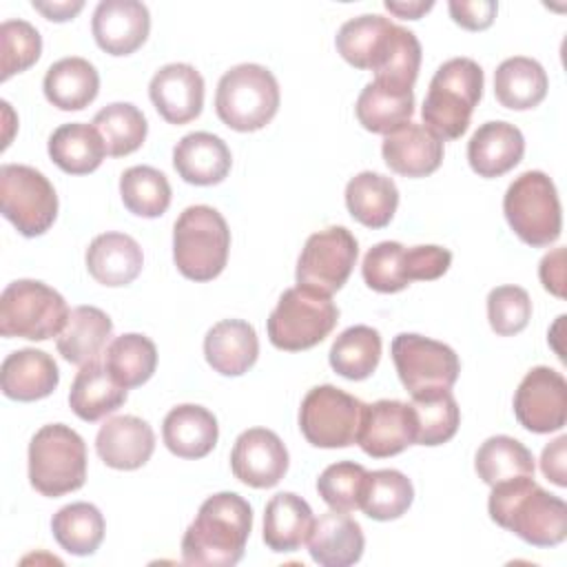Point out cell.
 <instances>
[{
	"label": "cell",
	"instance_id": "ab89813d",
	"mask_svg": "<svg viewBox=\"0 0 567 567\" xmlns=\"http://www.w3.org/2000/svg\"><path fill=\"white\" fill-rule=\"evenodd\" d=\"M474 467L485 485H498L518 476H534L532 452L514 436H489L476 452Z\"/></svg>",
	"mask_w": 567,
	"mask_h": 567
},
{
	"label": "cell",
	"instance_id": "277c9868",
	"mask_svg": "<svg viewBox=\"0 0 567 567\" xmlns=\"http://www.w3.org/2000/svg\"><path fill=\"white\" fill-rule=\"evenodd\" d=\"M230 230L219 210L195 204L182 210L173 226V259L193 281H210L226 268Z\"/></svg>",
	"mask_w": 567,
	"mask_h": 567
},
{
	"label": "cell",
	"instance_id": "e575fe53",
	"mask_svg": "<svg viewBox=\"0 0 567 567\" xmlns=\"http://www.w3.org/2000/svg\"><path fill=\"white\" fill-rule=\"evenodd\" d=\"M346 206L350 215L368 228H385L399 206V188L392 177L363 171L346 186Z\"/></svg>",
	"mask_w": 567,
	"mask_h": 567
},
{
	"label": "cell",
	"instance_id": "f35d334b",
	"mask_svg": "<svg viewBox=\"0 0 567 567\" xmlns=\"http://www.w3.org/2000/svg\"><path fill=\"white\" fill-rule=\"evenodd\" d=\"M51 532L64 551L91 556L104 538V516L91 503H71L53 514Z\"/></svg>",
	"mask_w": 567,
	"mask_h": 567
},
{
	"label": "cell",
	"instance_id": "d6986e66",
	"mask_svg": "<svg viewBox=\"0 0 567 567\" xmlns=\"http://www.w3.org/2000/svg\"><path fill=\"white\" fill-rule=\"evenodd\" d=\"M383 159L390 171L403 177L432 175L443 162V142L423 124L405 122L383 137Z\"/></svg>",
	"mask_w": 567,
	"mask_h": 567
},
{
	"label": "cell",
	"instance_id": "4316f807",
	"mask_svg": "<svg viewBox=\"0 0 567 567\" xmlns=\"http://www.w3.org/2000/svg\"><path fill=\"white\" fill-rule=\"evenodd\" d=\"M396 27L399 24L390 22L379 13H365V16L352 18L341 24L334 38L337 51L354 69L374 71L383 62L394 40Z\"/></svg>",
	"mask_w": 567,
	"mask_h": 567
},
{
	"label": "cell",
	"instance_id": "9c48e42d",
	"mask_svg": "<svg viewBox=\"0 0 567 567\" xmlns=\"http://www.w3.org/2000/svg\"><path fill=\"white\" fill-rule=\"evenodd\" d=\"M339 321V308L326 295L295 286L284 290L268 317V339L275 348L299 352L321 343Z\"/></svg>",
	"mask_w": 567,
	"mask_h": 567
},
{
	"label": "cell",
	"instance_id": "9f6ffc18",
	"mask_svg": "<svg viewBox=\"0 0 567 567\" xmlns=\"http://www.w3.org/2000/svg\"><path fill=\"white\" fill-rule=\"evenodd\" d=\"M434 7L432 0L427 2H421V0H414V2H392L388 0L385 2V9L399 18H405V20H419L425 11H430Z\"/></svg>",
	"mask_w": 567,
	"mask_h": 567
},
{
	"label": "cell",
	"instance_id": "8992f818",
	"mask_svg": "<svg viewBox=\"0 0 567 567\" xmlns=\"http://www.w3.org/2000/svg\"><path fill=\"white\" fill-rule=\"evenodd\" d=\"M279 84L261 64H237L228 69L215 93L217 117L233 131L250 133L264 128L279 109Z\"/></svg>",
	"mask_w": 567,
	"mask_h": 567
},
{
	"label": "cell",
	"instance_id": "2e32d148",
	"mask_svg": "<svg viewBox=\"0 0 567 567\" xmlns=\"http://www.w3.org/2000/svg\"><path fill=\"white\" fill-rule=\"evenodd\" d=\"M230 470L248 487H275L288 472V450L272 430L250 427L233 445Z\"/></svg>",
	"mask_w": 567,
	"mask_h": 567
},
{
	"label": "cell",
	"instance_id": "7bdbcfd3",
	"mask_svg": "<svg viewBox=\"0 0 567 567\" xmlns=\"http://www.w3.org/2000/svg\"><path fill=\"white\" fill-rule=\"evenodd\" d=\"M412 410L416 419V441L419 445H443L447 443L461 423V410L450 390H434L412 396Z\"/></svg>",
	"mask_w": 567,
	"mask_h": 567
},
{
	"label": "cell",
	"instance_id": "5bb4252c",
	"mask_svg": "<svg viewBox=\"0 0 567 567\" xmlns=\"http://www.w3.org/2000/svg\"><path fill=\"white\" fill-rule=\"evenodd\" d=\"M516 421L534 432L549 434L567 421V383L560 372L547 365L532 368L514 394Z\"/></svg>",
	"mask_w": 567,
	"mask_h": 567
},
{
	"label": "cell",
	"instance_id": "4fadbf2b",
	"mask_svg": "<svg viewBox=\"0 0 567 567\" xmlns=\"http://www.w3.org/2000/svg\"><path fill=\"white\" fill-rule=\"evenodd\" d=\"M357 257L359 244L348 228L330 226L312 233L297 261V286L330 297L343 288Z\"/></svg>",
	"mask_w": 567,
	"mask_h": 567
},
{
	"label": "cell",
	"instance_id": "ee69618b",
	"mask_svg": "<svg viewBox=\"0 0 567 567\" xmlns=\"http://www.w3.org/2000/svg\"><path fill=\"white\" fill-rule=\"evenodd\" d=\"M120 195L128 213L137 217H159L171 206V184L153 166H131L120 177Z\"/></svg>",
	"mask_w": 567,
	"mask_h": 567
},
{
	"label": "cell",
	"instance_id": "3957f363",
	"mask_svg": "<svg viewBox=\"0 0 567 567\" xmlns=\"http://www.w3.org/2000/svg\"><path fill=\"white\" fill-rule=\"evenodd\" d=\"M483 69L472 58L443 62L423 100L421 117L425 128L441 142L458 140L467 131L472 111L483 95Z\"/></svg>",
	"mask_w": 567,
	"mask_h": 567
},
{
	"label": "cell",
	"instance_id": "f1b7e54d",
	"mask_svg": "<svg viewBox=\"0 0 567 567\" xmlns=\"http://www.w3.org/2000/svg\"><path fill=\"white\" fill-rule=\"evenodd\" d=\"M111 332L113 321L104 310L95 306H78L69 312L66 326L58 334L55 346L64 361L82 368L97 361V357L106 350Z\"/></svg>",
	"mask_w": 567,
	"mask_h": 567
},
{
	"label": "cell",
	"instance_id": "b9f144b4",
	"mask_svg": "<svg viewBox=\"0 0 567 567\" xmlns=\"http://www.w3.org/2000/svg\"><path fill=\"white\" fill-rule=\"evenodd\" d=\"M93 126L97 128L106 155L111 157H124L133 151H137L146 140V117L144 113L128 102H113L95 113Z\"/></svg>",
	"mask_w": 567,
	"mask_h": 567
},
{
	"label": "cell",
	"instance_id": "83f0119b",
	"mask_svg": "<svg viewBox=\"0 0 567 567\" xmlns=\"http://www.w3.org/2000/svg\"><path fill=\"white\" fill-rule=\"evenodd\" d=\"M219 427L210 410L184 403L164 416V445L179 458H204L217 445Z\"/></svg>",
	"mask_w": 567,
	"mask_h": 567
},
{
	"label": "cell",
	"instance_id": "6da1fadb",
	"mask_svg": "<svg viewBox=\"0 0 567 567\" xmlns=\"http://www.w3.org/2000/svg\"><path fill=\"white\" fill-rule=\"evenodd\" d=\"M252 529V509L235 492L208 496L182 538L186 565L233 567L241 560Z\"/></svg>",
	"mask_w": 567,
	"mask_h": 567
},
{
	"label": "cell",
	"instance_id": "8fae6325",
	"mask_svg": "<svg viewBox=\"0 0 567 567\" xmlns=\"http://www.w3.org/2000/svg\"><path fill=\"white\" fill-rule=\"evenodd\" d=\"M361 410L363 403L357 396L334 385H317L299 408L301 434L315 447H348L357 443Z\"/></svg>",
	"mask_w": 567,
	"mask_h": 567
},
{
	"label": "cell",
	"instance_id": "7402d4cb",
	"mask_svg": "<svg viewBox=\"0 0 567 567\" xmlns=\"http://www.w3.org/2000/svg\"><path fill=\"white\" fill-rule=\"evenodd\" d=\"M173 166L184 182L195 186H213L224 182L230 173L233 155L221 137L206 131H195L175 144Z\"/></svg>",
	"mask_w": 567,
	"mask_h": 567
},
{
	"label": "cell",
	"instance_id": "681fc988",
	"mask_svg": "<svg viewBox=\"0 0 567 567\" xmlns=\"http://www.w3.org/2000/svg\"><path fill=\"white\" fill-rule=\"evenodd\" d=\"M532 299L520 286H498L487 295V319L498 337H512L527 328Z\"/></svg>",
	"mask_w": 567,
	"mask_h": 567
},
{
	"label": "cell",
	"instance_id": "db71d44e",
	"mask_svg": "<svg viewBox=\"0 0 567 567\" xmlns=\"http://www.w3.org/2000/svg\"><path fill=\"white\" fill-rule=\"evenodd\" d=\"M565 445H567V436H558L556 441H551L540 456V470L543 474L558 487L567 485V474H565Z\"/></svg>",
	"mask_w": 567,
	"mask_h": 567
},
{
	"label": "cell",
	"instance_id": "816d5d0a",
	"mask_svg": "<svg viewBox=\"0 0 567 567\" xmlns=\"http://www.w3.org/2000/svg\"><path fill=\"white\" fill-rule=\"evenodd\" d=\"M447 9H450L452 20L458 27H463L467 31H483L494 22L498 4L494 0H474V2L452 0L447 4Z\"/></svg>",
	"mask_w": 567,
	"mask_h": 567
},
{
	"label": "cell",
	"instance_id": "f5cc1de1",
	"mask_svg": "<svg viewBox=\"0 0 567 567\" xmlns=\"http://www.w3.org/2000/svg\"><path fill=\"white\" fill-rule=\"evenodd\" d=\"M538 277L547 292L565 297V248H556L540 259Z\"/></svg>",
	"mask_w": 567,
	"mask_h": 567
},
{
	"label": "cell",
	"instance_id": "ba28073f",
	"mask_svg": "<svg viewBox=\"0 0 567 567\" xmlns=\"http://www.w3.org/2000/svg\"><path fill=\"white\" fill-rule=\"evenodd\" d=\"M64 297L35 279L11 281L0 297V334L29 341L58 337L69 319Z\"/></svg>",
	"mask_w": 567,
	"mask_h": 567
},
{
	"label": "cell",
	"instance_id": "e0dca14e",
	"mask_svg": "<svg viewBox=\"0 0 567 567\" xmlns=\"http://www.w3.org/2000/svg\"><path fill=\"white\" fill-rule=\"evenodd\" d=\"M91 31L109 55H131L146 42L151 16L137 0H102L93 11Z\"/></svg>",
	"mask_w": 567,
	"mask_h": 567
},
{
	"label": "cell",
	"instance_id": "74e56055",
	"mask_svg": "<svg viewBox=\"0 0 567 567\" xmlns=\"http://www.w3.org/2000/svg\"><path fill=\"white\" fill-rule=\"evenodd\" d=\"M328 359L343 379L363 381L379 365L381 334L370 326H350L334 339Z\"/></svg>",
	"mask_w": 567,
	"mask_h": 567
},
{
	"label": "cell",
	"instance_id": "52a82bcc",
	"mask_svg": "<svg viewBox=\"0 0 567 567\" xmlns=\"http://www.w3.org/2000/svg\"><path fill=\"white\" fill-rule=\"evenodd\" d=\"M503 213L516 237L532 248H545L560 237V199L543 171H525L507 186Z\"/></svg>",
	"mask_w": 567,
	"mask_h": 567
},
{
	"label": "cell",
	"instance_id": "7dc6e473",
	"mask_svg": "<svg viewBox=\"0 0 567 567\" xmlns=\"http://www.w3.org/2000/svg\"><path fill=\"white\" fill-rule=\"evenodd\" d=\"M42 53V38L27 20H4L0 27V58L2 82L16 73L27 71Z\"/></svg>",
	"mask_w": 567,
	"mask_h": 567
},
{
	"label": "cell",
	"instance_id": "4dcf8cb0",
	"mask_svg": "<svg viewBox=\"0 0 567 567\" xmlns=\"http://www.w3.org/2000/svg\"><path fill=\"white\" fill-rule=\"evenodd\" d=\"M126 401V388H122L109 368L100 361H91L80 368L71 383L69 392V405L75 412L78 419L93 423L109 414H113L117 408H122Z\"/></svg>",
	"mask_w": 567,
	"mask_h": 567
},
{
	"label": "cell",
	"instance_id": "7c38bea8",
	"mask_svg": "<svg viewBox=\"0 0 567 567\" xmlns=\"http://www.w3.org/2000/svg\"><path fill=\"white\" fill-rule=\"evenodd\" d=\"M392 361L403 388L412 396L450 390L461 372V361L450 346L414 332L394 337Z\"/></svg>",
	"mask_w": 567,
	"mask_h": 567
},
{
	"label": "cell",
	"instance_id": "60d3db41",
	"mask_svg": "<svg viewBox=\"0 0 567 567\" xmlns=\"http://www.w3.org/2000/svg\"><path fill=\"white\" fill-rule=\"evenodd\" d=\"M414 501L412 481L399 470L368 472L361 507L372 520H394L403 516Z\"/></svg>",
	"mask_w": 567,
	"mask_h": 567
},
{
	"label": "cell",
	"instance_id": "484cf974",
	"mask_svg": "<svg viewBox=\"0 0 567 567\" xmlns=\"http://www.w3.org/2000/svg\"><path fill=\"white\" fill-rule=\"evenodd\" d=\"M144 266L140 244L124 233H102L86 248L89 275L109 288L128 286Z\"/></svg>",
	"mask_w": 567,
	"mask_h": 567
},
{
	"label": "cell",
	"instance_id": "8d00e7d4",
	"mask_svg": "<svg viewBox=\"0 0 567 567\" xmlns=\"http://www.w3.org/2000/svg\"><path fill=\"white\" fill-rule=\"evenodd\" d=\"M104 365L122 388L131 390L153 377L157 368V348L148 337L126 332L106 346Z\"/></svg>",
	"mask_w": 567,
	"mask_h": 567
},
{
	"label": "cell",
	"instance_id": "603a6c76",
	"mask_svg": "<svg viewBox=\"0 0 567 567\" xmlns=\"http://www.w3.org/2000/svg\"><path fill=\"white\" fill-rule=\"evenodd\" d=\"M365 538L361 525L346 512L321 514L308 536L310 558L321 567H348L363 556Z\"/></svg>",
	"mask_w": 567,
	"mask_h": 567
},
{
	"label": "cell",
	"instance_id": "f546056e",
	"mask_svg": "<svg viewBox=\"0 0 567 567\" xmlns=\"http://www.w3.org/2000/svg\"><path fill=\"white\" fill-rule=\"evenodd\" d=\"M312 525L315 516L310 505L292 492H279L264 509V543L277 554L297 551L308 543Z\"/></svg>",
	"mask_w": 567,
	"mask_h": 567
},
{
	"label": "cell",
	"instance_id": "ffe728a7",
	"mask_svg": "<svg viewBox=\"0 0 567 567\" xmlns=\"http://www.w3.org/2000/svg\"><path fill=\"white\" fill-rule=\"evenodd\" d=\"M95 450L113 470H137L151 458L155 450V434L140 416H113L97 430Z\"/></svg>",
	"mask_w": 567,
	"mask_h": 567
},
{
	"label": "cell",
	"instance_id": "7a4b0ae2",
	"mask_svg": "<svg viewBox=\"0 0 567 567\" xmlns=\"http://www.w3.org/2000/svg\"><path fill=\"white\" fill-rule=\"evenodd\" d=\"M489 518L534 547L560 545L567 536V505L545 492L534 476H518L492 485Z\"/></svg>",
	"mask_w": 567,
	"mask_h": 567
},
{
	"label": "cell",
	"instance_id": "d590c367",
	"mask_svg": "<svg viewBox=\"0 0 567 567\" xmlns=\"http://www.w3.org/2000/svg\"><path fill=\"white\" fill-rule=\"evenodd\" d=\"M106 155V146L93 124L69 122L49 137V157L69 175L93 173Z\"/></svg>",
	"mask_w": 567,
	"mask_h": 567
},
{
	"label": "cell",
	"instance_id": "11a10c76",
	"mask_svg": "<svg viewBox=\"0 0 567 567\" xmlns=\"http://www.w3.org/2000/svg\"><path fill=\"white\" fill-rule=\"evenodd\" d=\"M82 7H84L82 0H73V2H40V0H33V9L40 11L47 20H53V22L73 20L82 11Z\"/></svg>",
	"mask_w": 567,
	"mask_h": 567
},
{
	"label": "cell",
	"instance_id": "cb8c5ba5",
	"mask_svg": "<svg viewBox=\"0 0 567 567\" xmlns=\"http://www.w3.org/2000/svg\"><path fill=\"white\" fill-rule=\"evenodd\" d=\"M60 383V370L51 354L22 348L11 352L0 368L2 394L13 401H38L49 396Z\"/></svg>",
	"mask_w": 567,
	"mask_h": 567
},
{
	"label": "cell",
	"instance_id": "ac0fdd59",
	"mask_svg": "<svg viewBox=\"0 0 567 567\" xmlns=\"http://www.w3.org/2000/svg\"><path fill=\"white\" fill-rule=\"evenodd\" d=\"M148 95L157 113L168 124L193 122L204 106V78L199 71L184 62H173L162 66L151 84Z\"/></svg>",
	"mask_w": 567,
	"mask_h": 567
},
{
	"label": "cell",
	"instance_id": "d4e9b609",
	"mask_svg": "<svg viewBox=\"0 0 567 567\" xmlns=\"http://www.w3.org/2000/svg\"><path fill=\"white\" fill-rule=\"evenodd\" d=\"M204 354L215 372L239 377L248 372L259 357L257 332L244 319H224L206 332Z\"/></svg>",
	"mask_w": 567,
	"mask_h": 567
},
{
	"label": "cell",
	"instance_id": "f907efd6",
	"mask_svg": "<svg viewBox=\"0 0 567 567\" xmlns=\"http://www.w3.org/2000/svg\"><path fill=\"white\" fill-rule=\"evenodd\" d=\"M452 252L443 246H412L405 250V266L410 281H432L447 272Z\"/></svg>",
	"mask_w": 567,
	"mask_h": 567
},
{
	"label": "cell",
	"instance_id": "5b68a950",
	"mask_svg": "<svg viewBox=\"0 0 567 567\" xmlns=\"http://www.w3.org/2000/svg\"><path fill=\"white\" fill-rule=\"evenodd\" d=\"M86 481L84 439L64 423L40 427L29 443V483L49 498L75 492Z\"/></svg>",
	"mask_w": 567,
	"mask_h": 567
},
{
	"label": "cell",
	"instance_id": "c3c4849f",
	"mask_svg": "<svg viewBox=\"0 0 567 567\" xmlns=\"http://www.w3.org/2000/svg\"><path fill=\"white\" fill-rule=\"evenodd\" d=\"M421 66V42L419 38L403 29L396 27L394 40L383 58V62L374 69V80L401 89H412L419 75Z\"/></svg>",
	"mask_w": 567,
	"mask_h": 567
},
{
	"label": "cell",
	"instance_id": "1f68e13d",
	"mask_svg": "<svg viewBox=\"0 0 567 567\" xmlns=\"http://www.w3.org/2000/svg\"><path fill=\"white\" fill-rule=\"evenodd\" d=\"M42 89L60 111H82L97 97L100 75L84 58H62L47 69Z\"/></svg>",
	"mask_w": 567,
	"mask_h": 567
},
{
	"label": "cell",
	"instance_id": "bcb514c9",
	"mask_svg": "<svg viewBox=\"0 0 567 567\" xmlns=\"http://www.w3.org/2000/svg\"><path fill=\"white\" fill-rule=\"evenodd\" d=\"M368 470L354 461H339L328 465L317 478V492L330 509L354 512L361 507V494Z\"/></svg>",
	"mask_w": 567,
	"mask_h": 567
},
{
	"label": "cell",
	"instance_id": "d6a6232c",
	"mask_svg": "<svg viewBox=\"0 0 567 567\" xmlns=\"http://www.w3.org/2000/svg\"><path fill=\"white\" fill-rule=\"evenodd\" d=\"M357 120L370 133L388 135L410 122L414 113L412 89H401L383 82H368L357 100Z\"/></svg>",
	"mask_w": 567,
	"mask_h": 567
},
{
	"label": "cell",
	"instance_id": "836d02e7",
	"mask_svg": "<svg viewBox=\"0 0 567 567\" xmlns=\"http://www.w3.org/2000/svg\"><path fill=\"white\" fill-rule=\"evenodd\" d=\"M545 69L525 55L507 58L494 71V95L501 106L512 111H527L538 106L547 95Z\"/></svg>",
	"mask_w": 567,
	"mask_h": 567
},
{
	"label": "cell",
	"instance_id": "9a60e30c",
	"mask_svg": "<svg viewBox=\"0 0 567 567\" xmlns=\"http://www.w3.org/2000/svg\"><path fill=\"white\" fill-rule=\"evenodd\" d=\"M416 441V419L410 403L396 399H381L363 403L361 423L357 432L359 447L372 458H388L401 454Z\"/></svg>",
	"mask_w": 567,
	"mask_h": 567
},
{
	"label": "cell",
	"instance_id": "44dd1931",
	"mask_svg": "<svg viewBox=\"0 0 567 567\" xmlns=\"http://www.w3.org/2000/svg\"><path fill=\"white\" fill-rule=\"evenodd\" d=\"M525 153L523 133L509 122H485L467 142V162L478 177H501L509 173Z\"/></svg>",
	"mask_w": 567,
	"mask_h": 567
},
{
	"label": "cell",
	"instance_id": "30bf717a",
	"mask_svg": "<svg viewBox=\"0 0 567 567\" xmlns=\"http://www.w3.org/2000/svg\"><path fill=\"white\" fill-rule=\"evenodd\" d=\"M2 215L24 237L44 235L58 217L53 184L33 166L2 164L0 168Z\"/></svg>",
	"mask_w": 567,
	"mask_h": 567
},
{
	"label": "cell",
	"instance_id": "f6af8a7d",
	"mask_svg": "<svg viewBox=\"0 0 567 567\" xmlns=\"http://www.w3.org/2000/svg\"><path fill=\"white\" fill-rule=\"evenodd\" d=\"M405 246L399 241H379L372 246L361 264L363 281L383 295L399 292L408 288L412 281L408 279L405 266Z\"/></svg>",
	"mask_w": 567,
	"mask_h": 567
}]
</instances>
